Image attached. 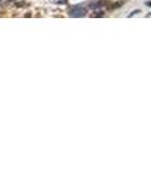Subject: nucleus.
Listing matches in <instances>:
<instances>
[{"label": "nucleus", "mask_w": 151, "mask_h": 170, "mask_svg": "<svg viewBox=\"0 0 151 170\" xmlns=\"http://www.w3.org/2000/svg\"><path fill=\"white\" fill-rule=\"evenodd\" d=\"M68 15L71 17L81 18V17H84L87 15V9L83 6H72L68 8Z\"/></svg>", "instance_id": "obj_1"}, {"label": "nucleus", "mask_w": 151, "mask_h": 170, "mask_svg": "<svg viewBox=\"0 0 151 170\" xmlns=\"http://www.w3.org/2000/svg\"><path fill=\"white\" fill-rule=\"evenodd\" d=\"M26 1H17V2H15V6L17 7V8H20V7H24L26 4H25Z\"/></svg>", "instance_id": "obj_2"}, {"label": "nucleus", "mask_w": 151, "mask_h": 170, "mask_svg": "<svg viewBox=\"0 0 151 170\" xmlns=\"http://www.w3.org/2000/svg\"><path fill=\"white\" fill-rule=\"evenodd\" d=\"M89 7L95 10L97 8H99V7H101V6H100V4H99V2H94V4H90V5H89Z\"/></svg>", "instance_id": "obj_3"}, {"label": "nucleus", "mask_w": 151, "mask_h": 170, "mask_svg": "<svg viewBox=\"0 0 151 170\" xmlns=\"http://www.w3.org/2000/svg\"><path fill=\"white\" fill-rule=\"evenodd\" d=\"M105 16V13H94L92 14V17H102Z\"/></svg>", "instance_id": "obj_4"}, {"label": "nucleus", "mask_w": 151, "mask_h": 170, "mask_svg": "<svg viewBox=\"0 0 151 170\" xmlns=\"http://www.w3.org/2000/svg\"><path fill=\"white\" fill-rule=\"evenodd\" d=\"M55 4H67V0H56Z\"/></svg>", "instance_id": "obj_5"}, {"label": "nucleus", "mask_w": 151, "mask_h": 170, "mask_svg": "<svg viewBox=\"0 0 151 170\" xmlns=\"http://www.w3.org/2000/svg\"><path fill=\"white\" fill-rule=\"evenodd\" d=\"M138 13H140V9H136V10H134V12H132L130 15H128V17H132L133 15H135V14H138Z\"/></svg>", "instance_id": "obj_6"}, {"label": "nucleus", "mask_w": 151, "mask_h": 170, "mask_svg": "<svg viewBox=\"0 0 151 170\" xmlns=\"http://www.w3.org/2000/svg\"><path fill=\"white\" fill-rule=\"evenodd\" d=\"M31 16H32V13H26L24 15V17H31Z\"/></svg>", "instance_id": "obj_7"}, {"label": "nucleus", "mask_w": 151, "mask_h": 170, "mask_svg": "<svg viewBox=\"0 0 151 170\" xmlns=\"http://www.w3.org/2000/svg\"><path fill=\"white\" fill-rule=\"evenodd\" d=\"M12 1H14V0H8V2H12Z\"/></svg>", "instance_id": "obj_8"}]
</instances>
